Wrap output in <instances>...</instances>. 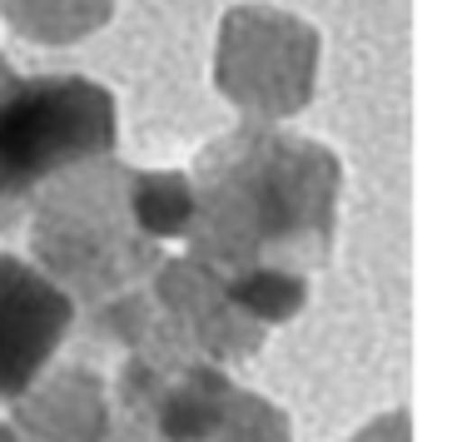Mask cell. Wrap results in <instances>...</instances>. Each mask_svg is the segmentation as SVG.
<instances>
[{
	"mask_svg": "<svg viewBox=\"0 0 462 442\" xmlns=\"http://www.w3.org/2000/svg\"><path fill=\"white\" fill-rule=\"evenodd\" d=\"M110 144V95L85 80H41L0 100V189Z\"/></svg>",
	"mask_w": 462,
	"mask_h": 442,
	"instance_id": "1",
	"label": "cell"
},
{
	"mask_svg": "<svg viewBox=\"0 0 462 442\" xmlns=\"http://www.w3.org/2000/svg\"><path fill=\"white\" fill-rule=\"evenodd\" d=\"M65 323L70 299L60 289H51L25 263L0 259V392H21L41 373Z\"/></svg>",
	"mask_w": 462,
	"mask_h": 442,
	"instance_id": "2",
	"label": "cell"
}]
</instances>
